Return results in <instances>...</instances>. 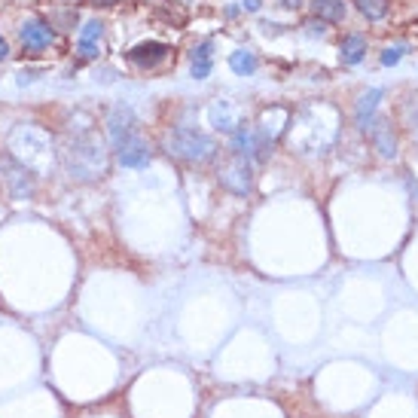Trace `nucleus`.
<instances>
[{
  "label": "nucleus",
  "instance_id": "nucleus-8",
  "mask_svg": "<svg viewBox=\"0 0 418 418\" xmlns=\"http://www.w3.org/2000/svg\"><path fill=\"white\" fill-rule=\"evenodd\" d=\"M366 131H370L375 150H379L385 159H394L397 156V141H394V131H391V122L388 119H373V126L366 128Z\"/></svg>",
  "mask_w": 418,
  "mask_h": 418
},
{
  "label": "nucleus",
  "instance_id": "nucleus-15",
  "mask_svg": "<svg viewBox=\"0 0 418 418\" xmlns=\"http://www.w3.org/2000/svg\"><path fill=\"white\" fill-rule=\"evenodd\" d=\"M400 55H403V46L385 49V53H382V65H385V67H391V65H397V61H400Z\"/></svg>",
  "mask_w": 418,
  "mask_h": 418
},
{
  "label": "nucleus",
  "instance_id": "nucleus-7",
  "mask_svg": "<svg viewBox=\"0 0 418 418\" xmlns=\"http://www.w3.org/2000/svg\"><path fill=\"white\" fill-rule=\"evenodd\" d=\"M382 98H385L382 89H370V92H363V95L358 98V107H354V122H358L361 131H366V128L373 126L375 110H379V101Z\"/></svg>",
  "mask_w": 418,
  "mask_h": 418
},
{
  "label": "nucleus",
  "instance_id": "nucleus-5",
  "mask_svg": "<svg viewBox=\"0 0 418 418\" xmlns=\"http://www.w3.org/2000/svg\"><path fill=\"white\" fill-rule=\"evenodd\" d=\"M116 159H119V165H126V168H144L147 162H150V147H147V141L141 138V135L128 138L126 144L116 150Z\"/></svg>",
  "mask_w": 418,
  "mask_h": 418
},
{
  "label": "nucleus",
  "instance_id": "nucleus-3",
  "mask_svg": "<svg viewBox=\"0 0 418 418\" xmlns=\"http://www.w3.org/2000/svg\"><path fill=\"white\" fill-rule=\"evenodd\" d=\"M168 53L171 49L165 43H159V40H147V43H138L135 49H131L128 61L135 67H141V70H153L156 65H162V61L168 58Z\"/></svg>",
  "mask_w": 418,
  "mask_h": 418
},
{
  "label": "nucleus",
  "instance_id": "nucleus-18",
  "mask_svg": "<svg viewBox=\"0 0 418 418\" xmlns=\"http://www.w3.org/2000/svg\"><path fill=\"white\" fill-rule=\"evenodd\" d=\"M95 6H114V4H119V0H92Z\"/></svg>",
  "mask_w": 418,
  "mask_h": 418
},
{
  "label": "nucleus",
  "instance_id": "nucleus-19",
  "mask_svg": "<svg viewBox=\"0 0 418 418\" xmlns=\"http://www.w3.org/2000/svg\"><path fill=\"white\" fill-rule=\"evenodd\" d=\"M284 6H299V0H284Z\"/></svg>",
  "mask_w": 418,
  "mask_h": 418
},
{
  "label": "nucleus",
  "instance_id": "nucleus-6",
  "mask_svg": "<svg viewBox=\"0 0 418 418\" xmlns=\"http://www.w3.org/2000/svg\"><path fill=\"white\" fill-rule=\"evenodd\" d=\"M18 37H22L28 53H43V49L53 43V28L43 22H25L22 31H18Z\"/></svg>",
  "mask_w": 418,
  "mask_h": 418
},
{
  "label": "nucleus",
  "instance_id": "nucleus-1",
  "mask_svg": "<svg viewBox=\"0 0 418 418\" xmlns=\"http://www.w3.org/2000/svg\"><path fill=\"white\" fill-rule=\"evenodd\" d=\"M165 150L183 162H208V159H214V153H217V144H214L205 131L180 126V128L168 131Z\"/></svg>",
  "mask_w": 418,
  "mask_h": 418
},
{
  "label": "nucleus",
  "instance_id": "nucleus-11",
  "mask_svg": "<svg viewBox=\"0 0 418 418\" xmlns=\"http://www.w3.org/2000/svg\"><path fill=\"white\" fill-rule=\"evenodd\" d=\"M211 49H214L211 40H205L202 46L192 49V77L196 79H205L211 74Z\"/></svg>",
  "mask_w": 418,
  "mask_h": 418
},
{
  "label": "nucleus",
  "instance_id": "nucleus-16",
  "mask_svg": "<svg viewBox=\"0 0 418 418\" xmlns=\"http://www.w3.org/2000/svg\"><path fill=\"white\" fill-rule=\"evenodd\" d=\"M6 55H9V46H6V40H4V37H0V61H4Z\"/></svg>",
  "mask_w": 418,
  "mask_h": 418
},
{
  "label": "nucleus",
  "instance_id": "nucleus-12",
  "mask_svg": "<svg viewBox=\"0 0 418 418\" xmlns=\"http://www.w3.org/2000/svg\"><path fill=\"white\" fill-rule=\"evenodd\" d=\"M211 122L217 128H223V131H236V126H238V122H236V110H232L226 101H217V104L211 107Z\"/></svg>",
  "mask_w": 418,
  "mask_h": 418
},
{
  "label": "nucleus",
  "instance_id": "nucleus-13",
  "mask_svg": "<svg viewBox=\"0 0 418 418\" xmlns=\"http://www.w3.org/2000/svg\"><path fill=\"white\" fill-rule=\"evenodd\" d=\"M229 67L236 70L238 77H251L253 70H257V58H253V53H248V49H238V53L229 55Z\"/></svg>",
  "mask_w": 418,
  "mask_h": 418
},
{
  "label": "nucleus",
  "instance_id": "nucleus-10",
  "mask_svg": "<svg viewBox=\"0 0 418 418\" xmlns=\"http://www.w3.org/2000/svg\"><path fill=\"white\" fill-rule=\"evenodd\" d=\"M312 13L318 18H324V22H342L345 4L342 0H312Z\"/></svg>",
  "mask_w": 418,
  "mask_h": 418
},
{
  "label": "nucleus",
  "instance_id": "nucleus-2",
  "mask_svg": "<svg viewBox=\"0 0 418 418\" xmlns=\"http://www.w3.org/2000/svg\"><path fill=\"white\" fill-rule=\"evenodd\" d=\"M107 131H110V141H114V150H119L128 138H135L138 135V119H135V114H131V107L119 104V107L110 110Z\"/></svg>",
  "mask_w": 418,
  "mask_h": 418
},
{
  "label": "nucleus",
  "instance_id": "nucleus-17",
  "mask_svg": "<svg viewBox=\"0 0 418 418\" xmlns=\"http://www.w3.org/2000/svg\"><path fill=\"white\" fill-rule=\"evenodd\" d=\"M244 6H248L251 13H257V9H260V0H244Z\"/></svg>",
  "mask_w": 418,
  "mask_h": 418
},
{
  "label": "nucleus",
  "instance_id": "nucleus-9",
  "mask_svg": "<svg viewBox=\"0 0 418 418\" xmlns=\"http://www.w3.org/2000/svg\"><path fill=\"white\" fill-rule=\"evenodd\" d=\"M363 55H366V40L361 34H351V37L342 40V46H339L342 65H361Z\"/></svg>",
  "mask_w": 418,
  "mask_h": 418
},
{
  "label": "nucleus",
  "instance_id": "nucleus-14",
  "mask_svg": "<svg viewBox=\"0 0 418 418\" xmlns=\"http://www.w3.org/2000/svg\"><path fill=\"white\" fill-rule=\"evenodd\" d=\"M366 18H385L388 16V0H354Z\"/></svg>",
  "mask_w": 418,
  "mask_h": 418
},
{
  "label": "nucleus",
  "instance_id": "nucleus-4",
  "mask_svg": "<svg viewBox=\"0 0 418 418\" xmlns=\"http://www.w3.org/2000/svg\"><path fill=\"white\" fill-rule=\"evenodd\" d=\"M101 37H104V25H101L98 18L86 22L83 31H79V40H77V55L83 61H95L101 55Z\"/></svg>",
  "mask_w": 418,
  "mask_h": 418
}]
</instances>
